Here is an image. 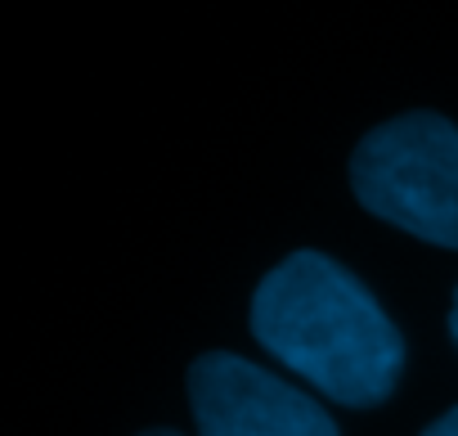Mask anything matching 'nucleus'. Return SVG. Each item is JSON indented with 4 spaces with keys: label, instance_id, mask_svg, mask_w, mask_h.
<instances>
[{
    "label": "nucleus",
    "instance_id": "nucleus-1",
    "mask_svg": "<svg viewBox=\"0 0 458 436\" xmlns=\"http://www.w3.org/2000/svg\"><path fill=\"white\" fill-rule=\"evenodd\" d=\"M252 333L275 360L351 409L382 405L404 364V342L373 293L319 252H293L261 279Z\"/></svg>",
    "mask_w": 458,
    "mask_h": 436
},
{
    "label": "nucleus",
    "instance_id": "nucleus-2",
    "mask_svg": "<svg viewBox=\"0 0 458 436\" xmlns=\"http://www.w3.org/2000/svg\"><path fill=\"white\" fill-rule=\"evenodd\" d=\"M351 189L395 230L458 248V126L436 113L373 126L351 158Z\"/></svg>",
    "mask_w": 458,
    "mask_h": 436
},
{
    "label": "nucleus",
    "instance_id": "nucleus-3",
    "mask_svg": "<svg viewBox=\"0 0 458 436\" xmlns=\"http://www.w3.org/2000/svg\"><path fill=\"white\" fill-rule=\"evenodd\" d=\"M189 405L198 436H337L319 400L229 351L193 360Z\"/></svg>",
    "mask_w": 458,
    "mask_h": 436
},
{
    "label": "nucleus",
    "instance_id": "nucleus-4",
    "mask_svg": "<svg viewBox=\"0 0 458 436\" xmlns=\"http://www.w3.org/2000/svg\"><path fill=\"white\" fill-rule=\"evenodd\" d=\"M422 436H458V409H449V414H440Z\"/></svg>",
    "mask_w": 458,
    "mask_h": 436
},
{
    "label": "nucleus",
    "instance_id": "nucleus-5",
    "mask_svg": "<svg viewBox=\"0 0 458 436\" xmlns=\"http://www.w3.org/2000/svg\"><path fill=\"white\" fill-rule=\"evenodd\" d=\"M449 333H454V342H458V288H454V311H449Z\"/></svg>",
    "mask_w": 458,
    "mask_h": 436
},
{
    "label": "nucleus",
    "instance_id": "nucleus-6",
    "mask_svg": "<svg viewBox=\"0 0 458 436\" xmlns=\"http://www.w3.org/2000/svg\"><path fill=\"white\" fill-rule=\"evenodd\" d=\"M140 436H180V432H171V427H153V432H140Z\"/></svg>",
    "mask_w": 458,
    "mask_h": 436
}]
</instances>
